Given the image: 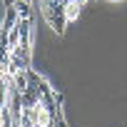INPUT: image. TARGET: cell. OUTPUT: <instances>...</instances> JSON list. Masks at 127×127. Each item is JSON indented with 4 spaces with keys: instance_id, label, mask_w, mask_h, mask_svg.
Masks as SVG:
<instances>
[{
    "instance_id": "obj_3",
    "label": "cell",
    "mask_w": 127,
    "mask_h": 127,
    "mask_svg": "<svg viewBox=\"0 0 127 127\" xmlns=\"http://www.w3.org/2000/svg\"><path fill=\"white\" fill-rule=\"evenodd\" d=\"M3 3H5V8H8V5H15V0H3Z\"/></svg>"
},
{
    "instance_id": "obj_1",
    "label": "cell",
    "mask_w": 127,
    "mask_h": 127,
    "mask_svg": "<svg viewBox=\"0 0 127 127\" xmlns=\"http://www.w3.org/2000/svg\"><path fill=\"white\" fill-rule=\"evenodd\" d=\"M82 10H85V8H82L80 3H75V0L67 3V5H65V18H67V23H75V20L82 15Z\"/></svg>"
},
{
    "instance_id": "obj_2",
    "label": "cell",
    "mask_w": 127,
    "mask_h": 127,
    "mask_svg": "<svg viewBox=\"0 0 127 127\" xmlns=\"http://www.w3.org/2000/svg\"><path fill=\"white\" fill-rule=\"evenodd\" d=\"M15 10L20 18H32V0H15Z\"/></svg>"
}]
</instances>
